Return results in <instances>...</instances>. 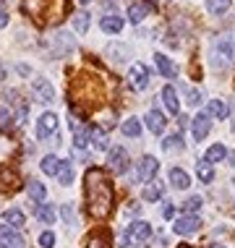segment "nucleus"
Returning a JSON list of instances; mask_svg holds the SVG:
<instances>
[{
	"label": "nucleus",
	"mask_w": 235,
	"mask_h": 248,
	"mask_svg": "<svg viewBox=\"0 0 235 248\" xmlns=\"http://www.w3.org/2000/svg\"><path fill=\"white\" fill-rule=\"evenodd\" d=\"M123 136H131V139H139L141 136V120H136V118H128L123 123Z\"/></svg>",
	"instance_id": "5701e85b"
},
{
	"label": "nucleus",
	"mask_w": 235,
	"mask_h": 248,
	"mask_svg": "<svg viewBox=\"0 0 235 248\" xmlns=\"http://www.w3.org/2000/svg\"><path fill=\"white\" fill-rule=\"evenodd\" d=\"M227 159H230V167L235 170V152H227Z\"/></svg>",
	"instance_id": "ea45409f"
},
{
	"label": "nucleus",
	"mask_w": 235,
	"mask_h": 248,
	"mask_svg": "<svg viewBox=\"0 0 235 248\" xmlns=\"http://www.w3.org/2000/svg\"><path fill=\"white\" fill-rule=\"evenodd\" d=\"M3 222L8 227H13V230H18V227L26 225V217H24V212H18V209H8V212H3Z\"/></svg>",
	"instance_id": "ddd939ff"
},
{
	"label": "nucleus",
	"mask_w": 235,
	"mask_h": 248,
	"mask_svg": "<svg viewBox=\"0 0 235 248\" xmlns=\"http://www.w3.org/2000/svg\"><path fill=\"white\" fill-rule=\"evenodd\" d=\"M157 170H159V162L154 157H141V162H139V180L141 183H149V180L157 175Z\"/></svg>",
	"instance_id": "1a4fd4ad"
},
{
	"label": "nucleus",
	"mask_w": 235,
	"mask_h": 248,
	"mask_svg": "<svg viewBox=\"0 0 235 248\" xmlns=\"http://www.w3.org/2000/svg\"><path fill=\"white\" fill-rule=\"evenodd\" d=\"M92 141H94V149H99V152H107V133L102 131V128H94L92 131Z\"/></svg>",
	"instance_id": "bb28decb"
},
{
	"label": "nucleus",
	"mask_w": 235,
	"mask_h": 248,
	"mask_svg": "<svg viewBox=\"0 0 235 248\" xmlns=\"http://www.w3.org/2000/svg\"><path fill=\"white\" fill-rule=\"evenodd\" d=\"M233 131H235V118H233Z\"/></svg>",
	"instance_id": "a19ab883"
},
{
	"label": "nucleus",
	"mask_w": 235,
	"mask_h": 248,
	"mask_svg": "<svg viewBox=\"0 0 235 248\" xmlns=\"http://www.w3.org/2000/svg\"><path fill=\"white\" fill-rule=\"evenodd\" d=\"M172 214H175V209H172V204H165V206H162V217H165V219H170Z\"/></svg>",
	"instance_id": "4c0bfd02"
},
{
	"label": "nucleus",
	"mask_w": 235,
	"mask_h": 248,
	"mask_svg": "<svg viewBox=\"0 0 235 248\" xmlns=\"http://www.w3.org/2000/svg\"><path fill=\"white\" fill-rule=\"evenodd\" d=\"M13 112H11V107L8 105H0V131H11L13 128Z\"/></svg>",
	"instance_id": "a878e982"
},
{
	"label": "nucleus",
	"mask_w": 235,
	"mask_h": 248,
	"mask_svg": "<svg viewBox=\"0 0 235 248\" xmlns=\"http://www.w3.org/2000/svg\"><path fill=\"white\" fill-rule=\"evenodd\" d=\"M186 97H188V105H193V107L201 105V99H204L199 89H186Z\"/></svg>",
	"instance_id": "f704fd0d"
},
{
	"label": "nucleus",
	"mask_w": 235,
	"mask_h": 248,
	"mask_svg": "<svg viewBox=\"0 0 235 248\" xmlns=\"http://www.w3.org/2000/svg\"><path fill=\"white\" fill-rule=\"evenodd\" d=\"M170 183L175 186V188L186 191L188 186H191V178H188V172H183L180 167H172V170H170Z\"/></svg>",
	"instance_id": "2eb2a0df"
},
{
	"label": "nucleus",
	"mask_w": 235,
	"mask_h": 248,
	"mask_svg": "<svg viewBox=\"0 0 235 248\" xmlns=\"http://www.w3.org/2000/svg\"><path fill=\"white\" fill-rule=\"evenodd\" d=\"M159 196H162V183H152L144 188V199L146 201H157Z\"/></svg>",
	"instance_id": "473e14b6"
},
{
	"label": "nucleus",
	"mask_w": 235,
	"mask_h": 248,
	"mask_svg": "<svg viewBox=\"0 0 235 248\" xmlns=\"http://www.w3.org/2000/svg\"><path fill=\"white\" fill-rule=\"evenodd\" d=\"M196 175H199L201 183H212V180H214V167H212V162L201 159V162L196 165Z\"/></svg>",
	"instance_id": "aec40b11"
},
{
	"label": "nucleus",
	"mask_w": 235,
	"mask_h": 248,
	"mask_svg": "<svg viewBox=\"0 0 235 248\" xmlns=\"http://www.w3.org/2000/svg\"><path fill=\"white\" fill-rule=\"evenodd\" d=\"M34 94L39 102H52L55 99V89H52V84L47 78H34Z\"/></svg>",
	"instance_id": "9b49d317"
},
{
	"label": "nucleus",
	"mask_w": 235,
	"mask_h": 248,
	"mask_svg": "<svg viewBox=\"0 0 235 248\" xmlns=\"http://www.w3.org/2000/svg\"><path fill=\"white\" fill-rule=\"evenodd\" d=\"M60 214H63V219H65L68 225H73V222H76V219H73V206H71V204H65V206H63V212H60Z\"/></svg>",
	"instance_id": "e433bc0d"
},
{
	"label": "nucleus",
	"mask_w": 235,
	"mask_h": 248,
	"mask_svg": "<svg viewBox=\"0 0 235 248\" xmlns=\"http://www.w3.org/2000/svg\"><path fill=\"white\" fill-rule=\"evenodd\" d=\"M107 162H110V170L120 175V172L128 170V152H125L123 146H112V149L107 152Z\"/></svg>",
	"instance_id": "20e7f679"
},
{
	"label": "nucleus",
	"mask_w": 235,
	"mask_h": 248,
	"mask_svg": "<svg viewBox=\"0 0 235 248\" xmlns=\"http://www.w3.org/2000/svg\"><path fill=\"white\" fill-rule=\"evenodd\" d=\"M128 81H131L133 89L144 92L146 86H149V81H152V73H149V68H146L144 63H133L131 71H128Z\"/></svg>",
	"instance_id": "7ed1b4c3"
},
{
	"label": "nucleus",
	"mask_w": 235,
	"mask_h": 248,
	"mask_svg": "<svg viewBox=\"0 0 235 248\" xmlns=\"http://www.w3.org/2000/svg\"><path fill=\"white\" fill-rule=\"evenodd\" d=\"M152 5H131L128 8V21L131 24H141L146 18V13H149Z\"/></svg>",
	"instance_id": "4be33fe9"
},
{
	"label": "nucleus",
	"mask_w": 235,
	"mask_h": 248,
	"mask_svg": "<svg viewBox=\"0 0 235 248\" xmlns=\"http://www.w3.org/2000/svg\"><path fill=\"white\" fill-rule=\"evenodd\" d=\"M37 217H39V222L52 225L55 222V209H52L50 204H37Z\"/></svg>",
	"instance_id": "393cba45"
},
{
	"label": "nucleus",
	"mask_w": 235,
	"mask_h": 248,
	"mask_svg": "<svg viewBox=\"0 0 235 248\" xmlns=\"http://www.w3.org/2000/svg\"><path fill=\"white\" fill-rule=\"evenodd\" d=\"M214 248H222V246H214Z\"/></svg>",
	"instance_id": "37998d69"
},
{
	"label": "nucleus",
	"mask_w": 235,
	"mask_h": 248,
	"mask_svg": "<svg viewBox=\"0 0 235 248\" xmlns=\"http://www.w3.org/2000/svg\"><path fill=\"white\" fill-rule=\"evenodd\" d=\"M26 193H29L34 201H45V196H47L45 183H37V180H29V183H26Z\"/></svg>",
	"instance_id": "b1692460"
},
{
	"label": "nucleus",
	"mask_w": 235,
	"mask_h": 248,
	"mask_svg": "<svg viewBox=\"0 0 235 248\" xmlns=\"http://www.w3.org/2000/svg\"><path fill=\"white\" fill-rule=\"evenodd\" d=\"M86 248H110V238L105 232H94L89 238V243H86Z\"/></svg>",
	"instance_id": "c756f323"
},
{
	"label": "nucleus",
	"mask_w": 235,
	"mask_h": 248,
	"mask_svg": "<svg viewBox=\"0 0 235 248\" xmlns=\"http://www.w3.org/2000/svg\"><path fill=\"white\" fill-rule=\"evenodd\" d=\"M81 3H92V0H81Z\"/></svg>",
	"instance_id": "79ce46f5"
},
{
	"label": "nucleus",
	"mask_w": 235,
	"mask_h": 248,
	"mask_svg": "<svg viewBox=\"0 0 235 248\" xmlns=\"http://www.w3.org/2000/svg\"><path fill=\"white\" fill-rule=\"evenodd\" d=\"M84 199H86V212L94 219H102L112 209V186L107 180L102 167H89L84 175Z\"/></svg>",
	"instance_id": "f257e3e1"
},
{
	"label": "nucleus",
	"mask_w": 235,
	"mask_h": 248,
	"mask_svg": "<svg viewBox=\"0 0 235 248\" xmlns=\"http://www.w3.org/2000/svg\"><path fill=\"white\" fill-rule=\"evenodd\" d=\"M99 26H102V31H107V34H118V31L123 29V18L120 16H105L102 21H99Z\"/></svg>",
	"instance_id": "a211bd4d"
},
{
	"label": "nucleus",
	"mask_w": 235,
	"mask_h": 248,
	"mask_svg": "<svg viewBox=\"0 0 235 248\" xmlns=\"http://www.w3.org/2000/svg\"><path fill=\"white\" fill-rule=\"evenodd\" d=\"M230 8V0H206V11L209 13H225Z\"/></svg>",
	"instance_id": "2f4dec72"
},
{
	"label": "nucleus",
	"mask_w": 235,
	"mask_h": 248,
	"mask_svg": "<svg viewBox=\"0 0 235 248\" xmlns=\"http://www.w3.org/2000/svg\"><path fill=\"white\" fill-rule=\"evenodd\" d=\"M212 63L214 68H227V65L235 63V34H222L214 39Z\"/></svg>",
	"instance_id": "f03ea898"
},
{
	"label": "nucleus",
	"mask_w": 235,
	"mask_h": 248,
	"mask_svg": "<svg viewBox=\"0 0 235 248\" xmlns=\"http://www.w3.org/2000/svg\"><path fill=\"white\" fill-rule=\"evenodd\" d=\"M154 60H157V68H159V73H162L165 78H172V76H175V65H172L170 58H165L162 52H157V55H154Z\"/></svg>",
	"instance_id": "f3484780"
},
{
	"label": "nucleus",
	"mask_w": 235,
	"mask_h": 248,
	"mask_svg": "<svg viewBox=\"0 0 235 248\" xmlns=\"http://www.w3.org/2000/svg\"><path fill=\"white\" fill-rule=\"evenodd\" d=\"M162 149H165V152L183 149V139H180V133H172V136H167L165 141H162Z\"/></svg>",
	"instance_id": "c85d7f7f"
},
{
	"label": "nucleus",
	"mask_w": 235,
	"mask_h": 248,
	"mask_svg": "<svg viewBox=\"0 0 235 248\" xmlns=\"http://www.w3.org/2000/svg\"><path fill=\"white\" fill-rule=\"evenodd\" d=\"M125 235H128V243H144V240H149V235H152V225L144 222V219H136V222L128 225Z\"/></svg>",
	"instance_id": "39448f33"
},
{
	"label": "nucleus",
	"mask_w": 235,
	"mask_h": 248,
	"mask_svg": "<svg viewBox=\"0 0 235 248\" xmlns=\"http://www.w3.org/2000/svg\"><path fill=\"white\" fill-rule=\"evenodd\" d=\"M201 227V219L196 217V214H183V217L175 219V225H172V230L178 232V235H193Z\"/></svg>",
	"instance_id": "423d86ee"
},
{
	"label": "nucleus",
	"mask_w": 235,
	"mask_h": 248,
	"mask_svg": "<svg viewBox=\"0 0 235 248\" xmlns=\"http://www.w3.org/2000/svg\"><path fill=\"white\" fill-rule=\"evenodd\" d=\"M39 246H42V248H52V246H55V235H52L50 230H45L42 235H39Z\"/></svg>",
	"instance_id": "c9c22d12"
},
{
	"label": "nucleus",
	"mask_w": 235,
	"mask_h": 248,
	"mask_svg": "<svg viewBox=\"0 0 235 248\" xmlns=\"http://www.w3.org/2000/svg\"><path fill=\"white\" fill-rule=\"evenodd\" d=\"M165 123H167V120H165V115L159 110H149V112H146V125H149L152 133H162Z\"/></svg>",
	"instance_id": "f8f14e48"
},
{
	"label": "nucleus",
	"mask_w": 235,
	"mask_h": 248,
	"mask_svg": "<svg viewBox=\"0 0 235 248\" xmlns=\"http://www.w3.org/2000/svg\"><path fill=\"white\" fill-rule=\"evenodd\" d=\"M0 248H24V238L13 227L0 225Z\"/></svg>",
	"instance_id": "6e6552de"
},
{
	"label": "nucleus",
	"mask_w": 235,
	"mask_h": 248,
	"mask_svg": "<svg viewBox=\"0 0 235 248\" xmlns=\"http://www.w3.org/2000/svg\"><path fill=\"white\" fill-rule=\"evenodd\" d=\"M191 125H193V139H196V141H204L206 133H209V128H212L209 112H199V115L191 120Z\"/></svg>",
	"instance_id": "9d476101"
},
{
	"label": "nucleus",
	"mask_w": 235,
	"mask_h": 248,
	"mask_svg": "<svg viewBox=\"0 0 235 248\" xmlns=\"http://www.w3.org/2000/svg\"><path fill=\"white\" fill-rule=\"evenodd\" d=\"M183 248H188V246H183Z\"/></svg>",
	"instance_id": "c03bdc74"
},
{
	"label": "nucleus",
	"mask_w": 235,
	"mask_h": 248,
	"mask_svg": "<svg viewBox=\"0 0 235 248\" xmlns=\"http://www.w3.org/2000/svg\"><path fill=\"white\" fill-rule=\"evenodd\" d=\"M225 157H227V149H225L222 144H214V146H209V149H206V157H204V159L214 165V162H222Z\"/></svg>",
	"instance_id": "412c9836"
},
{
	"label": "nucleus",
	"mask_w": 235,
	"mask_h": 248,
	"mask_svg": "<svg viewBox=\"0 0 235 248\" xmlns=\"http://www.w3.org/2000/svg\"><path fill=\"white\" fill-rule=\"evenodd\" d=\"M55 131H58V118L52 115V112H45V115H39L37 120V136L42 139H50V136H55Z\"/></svg>",
	"instance_id": "0eeeda50"
},
{
	"label": "nucleus",
	"mask_w": 235,
	"mask_h": 248,
	"mask_svg": "<svg viewBox=\"0 0 235 248\" xmlns=\"http://www.w3.org/2000/svg\"><path fill=\"white\" fill-rule=\"evenodd\" d=\"M162 102H165V107L172 112V115H178L180 105H178V94H175V89H172V86H165V89H162Z\"/></svg>",
	"instance_id": "dca6fc26"
},
{
	"label": "nucleus",
	"mask_w": 235,
	"mask_h": 248,
	"mask_svg": "<svg viewBox=\"0 0 235 248\" xmlns=\"http://www.w3.org/2000/svg\"><path fill=\"white\" fill-rule=\"evenodd\" d=\"M5 24H8V13H5L3 8H0V29H3Z\"/></svg>",
	"instance_id": "58836bf2"
},
{
	"label": "nucleus",
	"mask_w": 235,
	"mask_h": 248,
	"mask_svg": "<svg viewBox=\"0 0 235 248\" xmlns=\"http://www.w3.org/2000/svg\"><path fill=\"white\" fill-rule=\"evenodd\" d=\"M73 29H76L78 34H84V31L89 29V13H73Z\"/></svg>",
	"instance_id": "cd10ccee"
},
{
	"label": "nucleus",
	"mask_w": 235,
	"mask_h": 248,
	"mask_svg": "<svg viewBox=\"0 0 235 248\" xmlns=\"http://www.w3.org/2000/svg\"><path fill=\"white\" fill-rule=\"evenodd\" d=\"M209 115H214L217 120H225L230 115V107H227L222 99H209Z\"/></svg>",
	"instance_id": "6ab92c4d"
},
{
	"label": "nucleus",
	"mask_w": 235,
	"mask_h": 248,
	"mask_svg": "<svg viewBox=\"0 0 235 248\" xmlns=\"http://www.w3.org/2000/svg\"><path fill=\"white\" fill-rule=\"evenodd\" d=\"M58 178H60V183H63V186H71V183H73V165H71V162H63V165H60Z\"/></svg>",
	"instance_id": "7c9ffc66"
},
{
	"label": "nucleus",
	"mask_w": 235,
	"mask_h": 248,
	"mask_svg": "<svg viewBox=\"0 0 235 248\" xmlns=\"http://www.w3.org/2000/svg\"><path fill=\"white\" fill-rule=\"evenodd\" d=\"M60 165H63V162H60L55 154H45V159L39 162V167H42L45 175H58V172H60Z\"/></svg>",
	"instance_id": "4468645a"
},
{
	"label": "nucleus",
	"mask_w": 235,
	"mask_h": 248,
	"mask_svg": "<svg viewBox=\"0 0 235 248\" xmlns=\"http://www.w3.org/2000/svg\"><path fill=\"white\" fill-rule=\"evenodd\" d=\"M199 206H201V196H191V199H186V201H183V209H186V214L199 212Z\"/></svg>",
	"instance_id": "72a5a7b5"
}]
</instances>
